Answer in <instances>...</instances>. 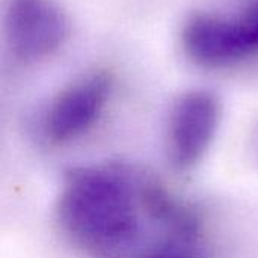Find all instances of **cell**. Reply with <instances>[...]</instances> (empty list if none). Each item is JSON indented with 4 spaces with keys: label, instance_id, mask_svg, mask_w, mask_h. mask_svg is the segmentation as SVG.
<instances>
[{
    "label": "cell",
    "instance_id": "obj_1",
    "mask_svg": "<svg viewBox=\"0 0 258 258\" xmlns=\"http://www.w3.org/2000/svg\"><path fill=\"white\" fill-rule=\"evenodd\" d=\"M150 181L145 174L118 163L68 169L54 201L60 234L91 257L124 254L139 239L142 218L147 215L151 219Z\"/></svg>",
    "mask_w": 258,
    "mask_h": 258
},
{
    "label": "cell",
    "instance_id": "obj_2",
    "mask_svg": "<svg viewBox=\"0 0 258 258\" xmlns=\"http://www.w3.org/2000/svg\"><path fill=\"white\" fill-rule=\"evenodd\" d=\"M221 118V101L209 91L186 92L174 103L165 136L166 160L174 171L189 172L204 160Z\"/></svg>",
    "mask_w": 258,
    "mask_h": 258
},
{
    "label": "cell",
    "instance_id": "obj_3",
    "mask_svg": "<svg viewBox=\"0 0 258 258\" xmlns=\"http://www.w3.org/2000/svg\"><path fill=\"white\" fill-rule=\"evenodd\" d=\"M110 92V77L104 71H92L76 79L50 104L44 122V138L53 145L68 144L98 121Z\"/></svg>",
    "mask_w": 258,
    "mask_h": 258
},
{
    "label": "cell",
    "instance_id": "obj_4",
    "mask_svg": "<svg viewBox=\"0 0 258 258\" xmlns=\"http://www.w3.org/2000/svg\"><path fill=\"white\" fill-rule=\"evenodd\" d=\"M68 35V21L51 0H12L6 14V38L15 56L26 60L56 51Z\"/></svg>",
    "mask_w": 258,
    "mask_h": 258
},
{
    "label": "cell",
    "instance_id": "obj_5",
    "mask_svg": "<svg viewBox=\"0 0 258 258\" xmlns=\"http://www.w3.org/2000/svg\"><path fill=\"white\" fill-rule=\"evenodd\" d=\"M183 47L203 67H224L251 54L239 20L197 14L184 24Z\"/></svg>",
    "mask_w": 258,
    "mask_h": 258
},
{
    "label": "cell",
    "instance_id": "obj_6",
    "mask_svg": "<svg viewBox=\"0 0 258 258\" xmlns=\"http://www.w3.org/2000/svg\"><path fill=\"white\" fill-rule=\"evenodd\" d=\"M243 32H245V36L248 39V44L252 50V53L258 50V2L254 3V6L245 12L243 17L237 18Z\"/></svg>",
    "mask_w": 258,
    "mask_h": 258
},
{
    "label": "cell",
    "instance_id": "obj_7",
    "mask_svg": "<svg viewBox=\"0 0 258 258\" xmlns=\"http://www.w3.org/2000/svg\"><path fill=\"white\" fill-rule=\"evenodd\" d=\"M248 153H249L251 162H254V165H257L258 166V124L254 127L252 135H251V138H249Z\"/></svg>",
    "mask_w": 258,
    "mask_h": 258
},
{
    "label": "cell",
    "instance_id": "obj_8",
    "mask_svg": "<svg viewBox=\"0 0 258 258\" xmlns=\"http://www.w3.org/2000/svg\"><path fill=\"white\" fill-rule=\"evenodd\" d=\"M145 258H183V257H177V255H154V257H145Z\"/></svg>",
    "mask_w": 258,
    "mask_h": 258
}]
</instances>
